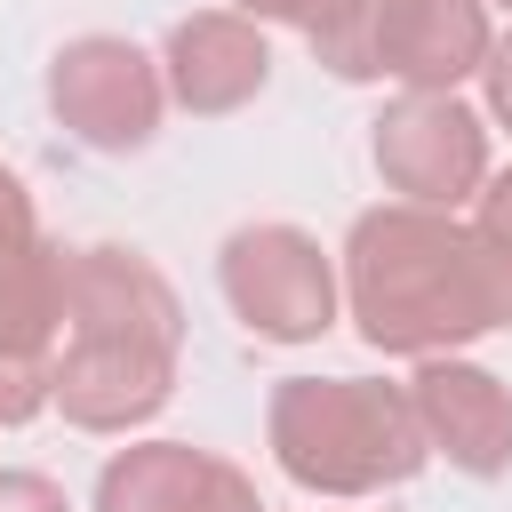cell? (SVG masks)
<instances>
[{"label":"cell","mask_w":512,"mask_h":512,"mask_svg":"<svg viewBox=\"0 0 512 512\" xmlns=\"http://www.w3.org/2000/svg\"><path fill=\"white\" fill-rule=\"evenodd\" d=\"M408 400H416V424H424L432 456H448L472 480H504L512 472V384L496 368L456 360V352L416 360Z\"/></svg>","instance_id":"9"},{"label":"cell","mask_w":512,"mask_h":512,"mask_svg":"<svg viewBox=\"0 0 512 512\" xmlns=\"http://www.w3.org/2000/svg\"><path fill=\"white\" fill-rule=\"evenodd\" d=\"M40 408H56V376H48L40 360H16V352H0V432L32 424Z\"/></svg>","instance_id":"12"},{"label":"cell","mask_w":512,"mask_h":512,"mask_svg":"<svg viewBox=\"0 0 512 512\" xmlns=\"http://www.w3.org/2000/svg\"><path fill=\"white\" fill-rule=\"evenodd\" d=\"M472 232L512 264V168H496V176L480 184V200H472Z\"/></svg>","instance_id":"14"},{"label":"cell","mask_w":512,"mask_h":512,"mask_svg":"<svg viewBox=\"0 0 512 512\" xmlns=\"http://www.w3.org/2000/svg\"><path fill=\"white\" fill-rule=\"evenodd\" d=\"M184 360V304L144 248H64L56 408L72 432H136L168 408Z\"/></svg>","instance_id":"2"},{"label":"cell","mask_w":512,"mask_h":512,"mask_svg":"<svg viewBox=\"0 0 512 512\" xmlns=\"http://www.w3.org/2000/svg\"><path fill=\"white\" fill-rule=\"evenodd\" d=\"M480 80H488V112L512 128V32L488 48V64H480Z\"/></svg>","instance_id":"16"},{"label":"cell","mask_w":512,"mask_h":512,"mask_svg":"<svg viewBox=\"0 0 512 512\" xmlns=\"http://www.w3.org/2000/svg\"><path fill=\"white\" fill-rule=\"evenodd\" d=\"M24 224H40V208H32V192H24V176L0 160V232H24Z\"/></svg>","instance_id":"17"},{"label":"cell","mask_w":512,"mask_h":512,"mask_svg":"<svg viewBox=\"0 0 512 512\" xmlns=\"http://www.w3.org/2000/svg\"><path fill=\"white\" fill-rule=\"evenodd\" d=\"M344 312L368 352L440 360L512 328V264L472 232V216L384 200L344 232Z\"/></svg>","instance_id":"1"},{"label":"cell","mask_w":512,"mask_h":512,"mask_svg":"<svg viewBox=\"0 0 512 512\" xmlns=\"http://www.w3.org/2000/svg\"><path fill=\"white\" fill-rule=\"evenodd\" d=\"M0 512H72L48 472H0Z\"/></svg>","instance_id":"15"},{"label":"cell","mask_w":512,"mask_h":512,"mask_svg":"<svg viewBox=\"0 0 512 512\" xmlns=\"http://www.w3.org/2000/svg\"><path fill=\"white\" fill-rule=\"evenodd\" d=\"M160 80H168V104H184L192 120H224V112H240V104L264 96L272 40L240 8H192L160 40Z\"/></svg>","instance_id":"8"},{"label":"cell","mask_w":512,"mask_h":512,"mask_svg":"<svg viewBox=\"0 0 512 512\" xmlns=\"http://www.w3.org/2000/svg\"><path fill=\"white\" fill-rule=\"evenodd\" d=\"M56 336H64V248L40 224L0 232V352L56 368Z\"/></svg>","instance_id":"11"},{"label":"cell","mask_w":512,"mask_h":512,"mask_svg":"<svg viewBox=\"0 0 512 512\" xmlns=\"http://www.w3.org/2000/svg\"><path fill=\"white\" fill-rule=\"evenodd\" d=\"M240 16H256V24H288V32H304V40H320L328 24H344L360 0H232Z\"/></svg>","instance_id":"13"},{"label":"cell","mask_w":512,"mask_h":512,"mask_svg":"<svg viewBox=\"0 0 512 512\" xmlns=\"http://www.w3.org/2000/svg\"><path fill=\"white\" fill-rule=\"evenodd\" d=\"M264 440L312 496H384L432 456L408 384L384 376H280L264 400Z\"/></svg>","instance_id":"3"},{"label":"cell","mask_w":512,"mask_h":512,"mask_svg":"<svg viewBox=\"0 0 512 512\" xmlns=\"http://www.w3.org/2000/svg\"><path fill=\"white\" fill-rule=\"evenodd\" d=\"M496 8H512V0H496Z\"/></svg>","instance_id":"18"},{"label":"cell","mask_w":512,"mask_h":512,"mask_svg":"<svg viewBox=\"0 0 512 512\" xmlns=\"http://www.w3.org/2000/svg\"><path fill=\"white\" fill-rule=\"evenodd\" d=\"M368 160L408 208H464L480 200L488 168V120L464 96H392L368 120Z\"/></svg>","instance_id":"7"},{"label":"cell","mask_w":512,"mask_h":512,"mask_svg":"<svg viewBox=\"0 0 512 512\" xmlns=\"http://www.w3.org/2000/svg\"><path fill=\"white\" fill-rule=\"evenodd\" d=\"M96 512H264V496L216 448L136 440L96 472Z\"/></svg>","instance_id":"10"},{"label":"cell","mask_w":512,"mask_h":512,"mask_svg":"<svg viewBox=\"0 0 512 512\" xmlns=\"http://www.w3.org/2000/svg\"><path fill=\"white\" fill-rule=\"evenodd\" d=\"M488 48V0H360L312 40L336 80H392L400 96H456Z\"/></svg>","instance_id":"4"},{"label":"cell","mask_w":512,"mask_h":512,"mask_svg":"<svg viewBox=\"0 0 512 512\" xmlns=\"http://www.w3.org/2000/svg\"><path fill=\"white\" fill-rule=\"evenodd\" d=\"M216 288L232 304V320L256 336V344H320L344 312V280H336V256L304 232V224H240L224 248H216Z\"/></svg>","instance_id":"5"},{"label":"cell","mask_w":512,"mask_h":512,"mask_svg":"<svg viewBox=\"0 0 512 512\" xmlns=\"http://www.w3.org/2000/svg\"><path fill=\"white\" fill-rule=\"evenodd\" d=\"M48 112L88 144V152H144L168 112L160 56H144L120 32H80L48 56Z\"/></svg>","instance_id":"6"}]
</instances>
